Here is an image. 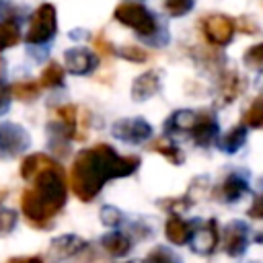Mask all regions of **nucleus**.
<instances>
[{
	"label": "nucleus",
	"mask_w": 263,
	"mask_h": 263,
	"mask_svg": "<svg viewBox=\"0 0 263 263\" xmlns=\"http://www.w3.org/2000/svg\"><path fill=\"white\" fill-rule=\"evenodd\" d=\"M140 168L138 156H119L109 144L80 150L70 168V187L80 201H92L103 185L117 177H129Z\"/></svg>",
	"instance_id": "nucleus-1"
},
{
	"label": "nucleus",
	"mask_w": 263,
	"mask_h": 263,
	"mask_svg": "<svg viewBox=\"0 0 263 263\" xmlns=\"http://www.w3.org/2000/svg\"><path fill=\"white\" fill-rule=\"evenodd\" d=\"M66 203V177L62 166L51 160L33 177V187L23 189L21 210L31 226L49 228Z\"/></svg>",
	"instance_id": "nucleus-2"
},
{
	"label": "nucleus",
	"mask_w": 263,
	"mask_h": 263,
	"mask_svg": "<svg viewBox=\"0 0 263 263\" xmlns=\"http://www.w3.org/2000/svg\"><path fill=\"white\" fill-rule=\"evenodd\" d=\"M113 18L132 29L144 43L152 47H164L168 43V29L160 21L158 14H154L148 6H144L140 0H127L115 6Z\"/></svg>",
	"instance_id": "nucleus-3"
},
{
	"label": "nucleus",
	"mask_w": 263,
	"mask_h": 263,
	"mask_svg": "<svg viewBox=\"0 0 263 263\" xmlns=\"http://www.w3.org/2000/svg\"><path fill=\"white\" fill-rule=\"evenodd\" d=\"M55 35H58V10L51 2H43L29 16L25 41L31 47H41V45H49Z\"/></svg>",
	"instance_id": "nucleus-4"
},
{
	"label": "nucleus",
	"mask_w": 263,
	"mask_h": 263,
	"mask_svg": "<svg viewBox=\"0 0 263 263\" xmlns=\"http://www.w3.org/2000/svg\"><path fill=\"white\" fill-rule=\"evenodd\" d=\"M199 29H201L203 39L210 45H214V47H226L234 39L236 21L230 18L228 14L214 12V14H208V16H203L199 21Z\"/></svg>",
	"instance_id": "nucleus-5"
},
{
	"label": "nucleus",
	"mask_w": 263,
	"mask_h": 263,
	"mask_svg": "<svg viewBox=\"0 0 263 263\" xmlns=\"http://www.w3.org/2000/svg\"><path fill=\"white\" fill-rule=\"evenodd\" d=\"M193 230H191V238H189V247L193 253L197 255H212L218 245H220V228L218 222L214 218L201 222V220H193L191 222Z\"/></svg>",
	"instance_id": "nucleus-6"
},
{
	"label": "nucleus",
	"mask_w": 263,
	"mask_h": 263,
	"mask_svg": "<svg viewBox=\"0 0 263 263\" xmlns=\"http://www.w3.org/2000/svg\"><path fill=\"white\" fill-rule=\"evenodd\" d=\"M31 144L29 132L14 123V121H4L0 123V156L2 158H14L23 154Z\"/></svg>",
	"instance_id": "nucleus-7"
},
{
	"label": "nucleus",
	"mask_w": 263,
	"mask_h": 263,
	"mask_svg": "<svg viewBox=\"0 0 263 263\" xmlns=\"http://www.w3.org/2000/svg\"><path fill=\"white\" fill-rule=\"evenodd\" d=\"M249 230L251 228L242 220H232L224 226V230L220 232V240H222V249L228 257L238 259L245 255V251L249 247V236H251Z\"/></svg>",
	"instance_id": "nucleus-8"
},
{
	"label": "nucleus",
	"mask_w": 263,
	"mask_h": 263,
	"mask_svg": "<svg viewBox=\"0 0 263 263\" xmlns=\"http://www.w3.org/2000/svg\"><path fill=\"white\" fill-rule=\"evenodd\" d=\"M111 136L121 142H127V144H142L152 136V125L144 117L117 119L111 125Z\"/></svg>",
	"instance_id": "nucleus-9"
},
{
	"label": "nucleus",
	"mask_w": 263,
	"mask_h": 263,
	"mask_svg": "<svg viewBox=\"0 0 263 263\" xmlns=\"http://www.w3.org/2000/svg\"><path fill=\"white\" fill-rule=\"evenodd\" d=\"M64 66L74 76H86L97 70L99 58L88 47H70L64 51Z\"/></svg>",
	"instance_id": "nucleus-10"
},
{
	"label": "nucleus",
	"mask_w": 263,
	"mask_h": 263,
	"mask_svg": "<svg viewBox=\"0 0 263 263\" xmlns=\"http://www.w3.org/2000/svg\"><path fill=\"white\" fill-rule=\"evenodd\" d=\"M249 191V177L245 171H234L230 173L222 183L220 187L214 191V197L218 201H224V203H234L238 199H242V195Z\"/></svg>",
	"instance_id": "nucleus-11"
},
{
	"label": "nucleus",
	"mask_w": 263,
	"mask_h": 263,
	"mask_svg": "<svg viewBox=\"0 0 263 263\" xmlns=\"http://www.w3.org/2000/svg\"><path fill=\"white\" fill-rule=\"evenodd\" d=\"M55 121L49 123V129L66 140H78V109L74 105H62L53 111Z\"/></svg>",
	"instance_id": "nucleus-12"
},
{
	"label": "nucleus",
	"mask_w": 263,
	"mask_h": 263,
	"mask_svg": "<svg viewBox=\"0 0 263 263\" xmlns=\"http://www.w3.org/2000/svg\"><path fill=\"white\" fill-rule=\"evenodd\" d=\"M218 132H220V125H218V119L212 111H197V121L193 125V129L189 132L193 142L201 148H208L216 138H218Z\"/></svg>",
	"instance_id": "nucleus-13"
},
{
	"label": "nucleus",
	"mask_w": 263,
	"mask_h": 263,
	"mask_svg": "<svg viewBox=\"0 0 263 263\" xmlns=\"http://www.w3.org/2000/svg\"><path fill=\"white\" fill-rule=\"evenodd\" d=\"M86 249V240L78 234H62L58 238H53L49 242V259L51 261H64V259H70L74 255H78L80 251Z\"/></svg>",
	"instance_id": "nucleus-14"
},
{
	"label": "nucleus",
	"mask_w": 263,
	"mask_h": 263,
	"mask_svg": "<svg viewBox=\"0 0 263 263\" xmlns=\"http://www.w3.org/2000/svg\"><path fill=\"white\" fill-rule=\"evenodd\" d=\"M245 88H247V80L238 72H224L218 82V101L216 103L226 107L234 99H238L245 92Z\"/></svg>",
	"instance_id": "nucleus-15"
},
{
	"label": "nucleus",
	"mask_w": 263,
	"mask_h": 263,
	"mask_svg": "<svg viewBox=\"0 0 263 263\" xmlns=\"http://www.w3.org/2000/svg\"><path fill=\"white\" fill-rule=\"evenodd\" d=\"M158 90H160V72L156 70H148L138 78H134L132 82V99L138 103L152 99Z\"/></svg>",
	"instance_id": "nucleus-16"
},
{
	"label": "nucleus",
	"mask_w": 263,
	"mask_h": 263,
	"mask_svg": "<svg viewBox=\"0 0 263 263\" xmlns=\"http://www.w3.org/2000/svg\"><path fill=\"white\" fill-rule=\"evenodd\" d=\"M191 230H193L191 222L187 224V222L181 220L177 214L171 216V218L166 220V224H164V236L168 238V242L179 245V247L189 242V238H191Z\"/></svg>",
	"instance_id": "nucleus-17"
},
{
	"label": "nucleus",
	"mask_w": 263,
	"mask_h": 263,
	"mask_svg": "<svg viewBox=\"0 0 263 263\" xmlns=\"http://www.w3.org/2000/svg\"><path fill=\"white\" fill-rule=\"evenodd\" d=\"M245 142H247V125L236 123L218 140V148L226 154H236L245 146Z\"/></svg>",
	"instance_id": "nucleus-18"
},
{
	"label": "nucleus",
	"mask_w": 263,
	"mask_h": 263,
	"mask_svg": "<svg viewBox=\"0 0 263 263\" xmlns=\"http://www.w3.org/2000/svg\"><path fill=\"white\" fill-rule=\"evenodd\" d=\"M195 121H197V111L179 109V111L171 113V117L164 121V129L166 132H177V134H185V132L193 129Z\"/></svg>",
	"instance_id": "nucleus-19"
},
{
	"label": "nucleus",
	"mask_w": 263,
	"mask_h": 263,
	"mask_svg": "<svg viewBox=\"0 0 263 263\" xmlns=\"http://www.w3.org/2000/svg\"><path fill=\"white\" fill-rule=\"evenodd\" d=\"M101 247L111 255V257H125L132 251V240L123 232H109L101 238Z\"/></svg>",
	"instance_id": "nucleus-20"
},
{
	"label": "nucleus",
	"mask_w": 263,
	"mask_h": 263,
	"mask_svg": "<svg viewBox=\"0 0 263 263\" xmlns=\"http://www.w3.org/2000/svg\"><path fill=\"white\" fill-rule=\"evenodd\" d=\"M150 150L152 152H158L160 156H164L171 164H175V166H181L183 162H185V154H183V150L173 142V140H168V138H158V140H154L152 144H150Z\"/></svg>",
	"instance_id": "nucleus-21"
},
{
	"label": "nucleus",
	"mask_w": 263,
	"mask_h": 263,
	"mask_svg": "<svg viewBox=\"0 0 263 263\" xmlns=\"http://www.w3.org/2000/svg\"><path fill=\"white\" fill-rule=\"evenodd\" d=\"M21 41V27L14 16H6L0 21V51L14 47Z\"/></svg>",
	"instance_id": "nucleus-22"
},
{
	"label": "nucleus",
	"mask_w": 263,
	"mask_h": 263,
	"mask_svg": "<svg viewBox=\"0 0 263 263\" xmlns=\"http://www.w3.org/2000/svg\"><path fill=\"white\" fill-rule=\"evenodd\" d=\"M53 158H49L47 154H41V152H35V154H29L23 162H21V177L25 181H33V177L43 171Z\"/></svg>",
	"instance_id": "nucleus-23"
},
{
	"label": "nucleus",
	"mask_w": 263,
	"mask_h": 263,
	"mask_svg": "<svg viewBox=\"0 0 263 263\" xmlns=\"http://www.w3.org/2000/svg\"><path fill=\"white\" fill-rule=\"evenodd\" d=\"M41 84L35 82V80H18L14 84H10V90H12V97L23 101V103H33L39 92H41Z\"/></svg>",
	"instance_id": "nucleus-24"
},
{
	"label": "nucleus",
	"mask_w": 263,
	"mask_h": 263,
	"mask_svg": "<svg viewBox=\"0 0 263 263\" xmlns=\"http://www.w3.org/2000/svg\"><path fill=\"white\" fill-rule=\"evenodd\" d=\"M64 66H60L58 62H49L43 70H41V76H39V84L43 88H58V86H64Z\"/></svg>",
	"instance_id": "nucleus-25"
},
{
	"label": "nucleus",
	"mask_w": 263,
	"mask_h": 263,
	"mask_svg": "<svg viewBox=\"0 0 263 263\" xmlns=\"http://www.w3.org/2000/svg\"><path fill=\"white\" fill-rule=\"evenodd\" d=\"M242 123L255 129H263V92L253 99V103L247 107L242 115Z\"/></svg>",
	"instance_id": "nucleus-26"
},
{
	"label": "nucleus",
	"mask_w": 263,
	"mask_h": 263,
	"mask_svg": "<svg viewBox=\"0 0 263 263\" xmlns=\"http://www.w3.org/2000/svg\"><path fill=\"white\" fill-rule=\"evenodd\" d=\"M146 263H183V259L175 251L158 245L146 255Z\"/></svg>",
	"instance_id": "nucleus-27"
},
{
	"label": "nucleus",
	"mask_w": 263,
	"mask_h": 263,
	"mask_svg": "<svg viewBox=\"0 0 263 263\" xmlns=\"http://www.w3.org/2000/svg\"><path fill=\"white\" fill-rule=\"evenodd\" d=\"M242 64H245L249 70L263 72V41L251 45V47L242 53Z\"/></svg>",
	"instance_id": "nucleus-28"
},
{
	"label": "nucleus",
	"mask_w": 263,
	"mask_h": 263,
	"mask_svg": "<svg viewBox=\"0 0 263 263\" xmlns=\"http://www.w3.org/2000/svg\"><path fill=\"white\" fill-rule=\"evenodd\" d=\"M162 6H164L168 16L181 18V16H185V14H189L193 10L195 0H162Z\"/></svg>",
	"instance_id": "nucleus-29"
},
{
	"label": "nucleus",
	"mask_w": 263,
	"mask_h": 263,
	"mask_svg": "<svg viewBox=\"0 0 263 263\" xmlns=\"http://www.w3.org/2000/svg\"><path fill=\"white\" fill-rule=\"evenodd\" d=\"M99 218L107 228H119L121 222H123V212L115 205H103Z\"/></svg>",
	"instance_id": "nucleus-30"
},
{
	"label": "nucleus",
	"mask_w": 263,
	"mask_h": 263,
	"mask_svg": "<svg viewBox=\"0 0 263 263\" xmlns=\"http://www.w3.org/2000/svg\"><path fill=\"white\" fill-rule=\"evenodd\" d=\"M123 60H127V62H134V64H144V62H148V51L146 49H142L140 45H123L119 51H117Z\"/></svg>",
	"instance_id": "nucleus-31"
},
{
	"label": "nucleus",
	"mask_w": 263,
	"mask_h": 263,
	"mask_svg": "<svg viewBox=\"0 0 263 263\" xmlns=\"http://www.w3.org/2000/svg\"><path fill=\"white\" fill-rule=\"evenodd\" d=\"M191 199H189V195L187 197H171V199H162V201H158V205L162 208V210H166L168 214H183L185 210H189L191 208Z\"/></svg>",
	"instance_id": "nucleus-32"
},
{
	"label": "nucleus",
	"mask_w": 263,
	"mask_h": 263,
	"mask_svg": "<svg viewBox=\"0 0 263 263\" xmlns=\"http://www.w3.org/2000/svg\"><path fill=\"white\" fill-rule=\"evenodd\" d=\"M92 45H95V49H97V53H101V55H107V58H113L115 53H117V49L113 47V43L103 35V33H97L95 37H92Z\"/></svg>",
	"instance_id": "nucleus-33"
},
{
	"label": "nucleus",
	"mask_w": 263,
	"mask_h": 263,
	"mask_svg": "<svg viewBox=\"0 0 263 263\" xmlns=\"http://www.w3.org/2000/svg\"><path fill=\"white\" fill-rule=\"evenodd\" d=\"M14 226H16V212L6 210V208H0V236L12 232Z\"/></svg>",
	"instance_id": "nucleus-34"
},
{
	"label": "nucleus",
	"mask_w": 263,
	"mask_h": 263,
	"mask_svg": "<svg viewBox=\"0 0 263 263\" xmlns=\"http://www.w3.org/2000/svg\"><path fill=\"white\" fill-rule=\"evenodd\" d=\"M236 31H240V33H245V35H259L261 33V29L257 27V21H253L251 16H238L236 18Z\"/></svg>",
	"instance_id": "nucleus-35"
},
{
	"label": "nucleus",
	"mask_w": 263,
	"mask_h": 263,
	"mask_svg": "<svg viewBox=\"0 0 263 263\" xmlns=\"http://www.w3.org/2000/svg\"><path fill=\"white\" fill-rule=\"evenodd\" d=\"M10 97H12L10 86L4 80H0V115L8 113V109H10Z\"/></svg>",
	"instance_id": "nucleus-36"
},
{
	"label": "nucleus",
	"mask_w": 263,
	"mask_h": 263,
	"mask_svg": "<svg viewBox=\"0 0 263 263\" xmlns=\"http://www.w3.org/2000/svg\"><path fill=\"white\" fill-rule=\"evenodd\" d=\"M249 218L253 220H263V195H255L251 208H249Z\"/></svg>",
	"instance_id": "nucleus-37"
},
{
	"label": "nucleus",
	"mask_w": 263,
	"mask_h": 263,
	"mask_svg": "<svg viewBox=\"0 0 263 263\" xmlns=\"http://www.w3.org/2000/svg\"><path fill=\"white\" fill-rule=\"evenodd\" d=\"M6 263H43V259L37 257V255H33V257H12Z\"/></svg>",
	"instance_id": "nucleus-38"
},
{
	"label": "nucleus",
	"mask_w": 263,
	"mask_h": 263,
	"mask_svg": "<svg viewBox=\"0 0 263 263\" xmlns=\"http://www.w3.org/2000/svg\"><path fill=\"white\" fill-rule=\"evenodd\" d=\"M4 68H6V62H4V58L0 55V80H2V74H4Z\"/></svg>",
	"instance_id": "nucleus-39"
},
{
	"label": "nucleus",
	"mask_w": 263,
	"mask_h": 263,
	"mask_svg": "<svg viewBox=\"0 0 263 263\" xmlns=\"http://www.w3.org/2000/svg\"><path fill=\"white\" fill-rule=\"evenodd\" d=\"M4 10H6V2L0 0V14H4Z\"/></svg>",
	"instance_id": "nucleus-40"
},
{
	"label": "nucleus",
	"mask_w": 263,
	"mask_h": 263,
	"mask_svg": "<svg viewBox=\"0 0 263 263\" xmlns=\"http://www.w3.org/2000/svg\"><path fill=\"white\" fill-rule=\"evenodd\" d=\"M255 242H263V234H257L255 236Z\"/></svg>",
	"instance_id": "nucleus-41"
},
{
	"label": "nucleus",
	"mask_w": 263,
	"mask_h": 263,
	"mask_svg": "<svg viewBox=\"0 0 263 263\" xmlns=\"http://www.w3.org/2000/svg\"><path fill=\"white\" fill-rule=\"evenodd\" d=\"M129 263H138V261H129Z\"/></svg>",
	"instance_id": "nucleus-42"
},
{
	"label": "nucleus",
	"mask_w": 263,
	"mask_h": 263,
	"mask_svg": "<svg viewBox=\"0 0 263 263\" xmlns=\"http://www.w3.org/2000/svg\"><path fill=\"white\" fill-rule=\"evenodd\" d=\"M140 2H142V0H140Z\"/></svg>",
	"instance_id": "nucleus-43"
}]
</instances>
